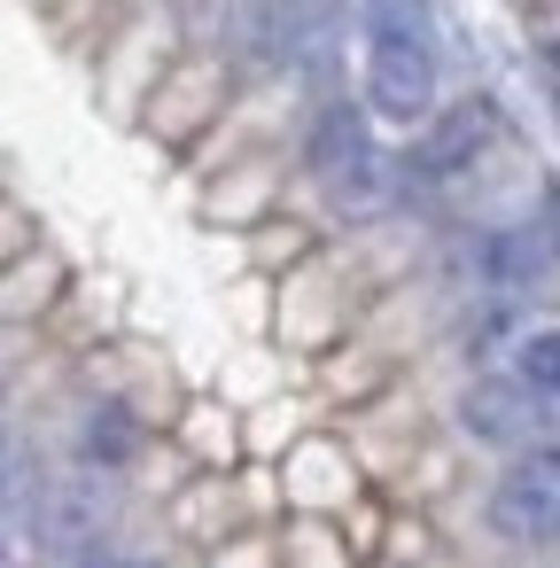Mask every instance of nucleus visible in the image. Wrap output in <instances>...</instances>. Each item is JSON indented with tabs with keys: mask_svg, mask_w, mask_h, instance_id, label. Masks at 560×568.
<instances>
[{
	"mask_svg": "<svg viewBox=\"0 0 560 568\" xmlns=\"http://www.w3.org/2000/svg\"><path fill=\"white\" fill-rule=\"evenodd\" d=\"M366 102L389 125L436 118V40L413 0H374L366 9Z\"/></svg>",
	"mask_w": 560,
	"mask_h": 568,
	"instance_id": "f257e3e1",
	"label": "nucleus"
},
{
	"mask_svg": "<svg viewBox=\"0 0 560 568\" xmlns=\"http://www.w3.org/2000/svg\"><path fill=\"white\" fill-rule=\"evenodd\" d=\"M490 521L521 545H560V444H529L498 490H490Z\"/></svg>",
	"mask_w": 560,
	"mask_h": 568,
	"instance_id": "f03ea898",
	"label": "nucleus"
},
{
	"mask_svg": "<svg viewBox=\"0 0 560 568\" xmlns=\"http://www.w3.org/2000/svg\"><path fill=\"white\" fill-rule=\"evenodd\" d=\"M552 257H560V226H552V219H513V226H490V234L475 242V273H482V288H498V296L537 288V281L552 273Z\"/></svg>",
	"mask_w": 560,
	"mask_h": 568,
	"instance_id": "7ed1b4c3",
	"label": "nucleus"
},
{
	"mask_svg": "<svg viewBox=\"0 0 560 568\" xmlns=\"http://www.w3.org/2000/svg\"><path fill=\"white\" fill-rule=\"evenodd\" d=\"M312 164H319V180H327L335 203H374V195H381V156H374V141H366V125H358L350 110H327V118H319Z\"/></svg>",
	"mask_w": 560,
	"mask_h": 568,
	"instance_id": "20e7f679",
	"label": "nucleus"
},
{
	"mask_svg": "<svg viewBox=\"0 0 560 568\" xmlns=\"http://www.w3.org/2000/svg\"><path fill=\"white\" fill-rule=\"evenodd\" d=\"M102 521H110L102 483H55V490L40 498V529H48V545L71 552V560H94V552H102Z\"/></svg>",
	"mask_w": 560,
	"mask_h": 568,
	"instance_id": "39448f33",
	"label": "nucleus"
},
{
	"mask_svg": "<svg viewBox=\"0 0 560 568\" xmlns=\"http://www.w3.org/2000/svg\"><path fill=\"white\" fill-rule=\"evenodd\" d=\"M482 149H490V110H475V102H467V110H451V118H436V125H428V141H420L413 172H420L428 187H451Z\"/></svg>",
	"mask_w": 560,
	"mask_h": 568,
	"instance_id": "423d86ee",
	"label": "nucleus"
},
{
	"mask_svg": "<svg viewBox=\"0 0 560 568\" xmlns=\"http://www.w3.org/2000/svg\"><path fill=\"white\" fill-rule=\"evenodd\" d=\"M529 405H537V397H529L521 382H513V389H506V382H475L459 413H467V428H475L482 444H521V436H529V420H537Z\"/></svg>",
	"mask_w": 560,
	"mask_h": 568,
	"instance_id": "0eeeda50",
	"label": "nucleus"
},
{
	"mask_svg": "<svg viewBox=\"0 0 560 568\" xmlns=\"http://www.w3.org/2000/svg\"><path fill=\"white\" fill-rule=\"evenodd\" d=\"M513 382L529 397H560V327H529L513 343Z\"/></svg>",
	"mask_w": 560,
	"mask_h": 568,
	"instance_id": "6e6552de",
	"label": "nucleus"
},
{
	"mask_svg": "<svg viewBox=\"0 0 560 568\" xmlns=\"http://www.w3.org/2000/svg\"><path fill=\"white\" fill-rule=\"evenodd\" d=\"M79 568H156V560H141V552H94V560H79Z\"/></svg>",
	"mask_w": 560,
	"mask_h": 568,
	"instance_id": "1a4fd4ad",
	"label": "nucleus"
}]
</instances>
